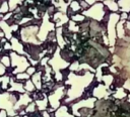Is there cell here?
<instances>
[{
  "label": "cell",
  "instance_id": "2",
  "mask_svg": "<svg viewBox=\"0 0 130 117\" xmlns=\"http://www.w3.org/2000/svg\"><path fill=\"white\" fill-rule=\"evenodd\" d=\"M8 10H9L8 4H7L5 1L2 3V5L0 4V12H1V13H5V12H7Z\"/></svg>",
  "mask_w": 130,
  "mask_h": 117
},
{
  "label": "cell",
  "instance_id": "3",
  "mask_svg": "<svg viewBox=\"0 0 130 117\" xmlns=\"http://www.w3.org/2000/svg\"><path fill=\"white\" fill-rule=\"evenodd\" d=\"M71 19H72L73 21H83V20H84V16L78 14V15H74V16H72Z\"/></svg>",
  "mask_w": 130,
  "mask_h": 117
},
{
  "label": "cell",
  "instance_id": "1",
  "mask_svg": "<svg viewBox=\"0 0 130 117\" xmlns=\"http://www.w3.org/2000/svg\"><path fill=\"white\" fill-rule=\"evenodd\" d=\"M34 89H35L34 83L30 82V81H27V82L25 83V85H24V90H25L26 92H32Z\"/></svg>",
  "mask_w": 130,
  "mask_h": 117
}]
</instances>
